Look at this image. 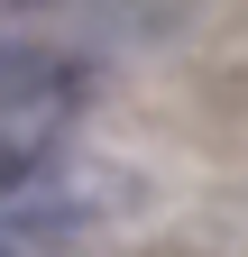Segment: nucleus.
Masks as SVG:
<instances>
[{
	"label": "nucleus",
	"instance_id": "1",
	"mask_svg": "<svg viewBox=\"0 0 248 257\" xmlns=\"http://www.w3.org/2000/svg\"><path fill=\"white\" fill-rule=\"evenodd\" d=\"M74 101H83V74H74L55 46L0 37V184L46 175L55 138L74 128Z\"/></svg>",
	"mask_w": 248,
	"mask_h": 257
},
{
	"label": "nucleus",
	"instance_id": "2",
	"mask_svg": "<svg viewBox=\"0 0 248 257\" xmlns=\"http://www.w3.org/2000/svg\"><path fill=\"white\" fill-rule=\"evenodd\" d=\"M0 10H28V0H0Z\"/></svg>",
	"mask_w": 248,
	"mask_h": 257
}]
</instances>
